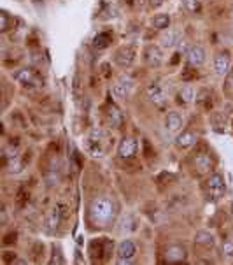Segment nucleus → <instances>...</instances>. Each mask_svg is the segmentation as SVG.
Segmentation results:
<instances>
[{
  "label": "nucleus",
  "instance_id": "1",
  "mask_svg": "<svg viewBox=\"0 0 233 265\" xmlns=\"http://www.w3.org/2000/svg\"><path fill=\"white\" fill-rule=\"evenodd\" d=\"M118 206L111 197H95L88 206V219L95 228L109 227L116 219Z\"/></svg>",
  "mask_w": 233,
  "mask_h": 265
},
{
  "label": "nucleus",
  "instance_id": "2",
  "mask_svg": "<svg viewBox=\"0 0 233 265\" xmlns=\"http://www.w3.org/2000/svg\"><path fill=\"white\" fill-rule=\"evenodd\" d=\"M105 132L102 130V128H92V132L88 134V137H86V153L90 155V157L93 158H100L103 157V153H105Z\"/></svg>",
  "mask_w": 233,
  "mask_h": 265
},
{
  "label": "nucleus",
  "instance_id": "3",
  "mask_svg": "<svg viewBox=\"0 0 233 265\" xmlns=\"http://www.w3.org/2000/svg\"><path fill=\"white\" fill-rule=\"evenodd\" d=\"M135 88V81L134 77L130 76V74H121V76L116 77L114 85H112L111 92H112V97H114L116 100H126L128 97H130V93L134 92Z\"/></svg>",
  "mask_w": 233,
  "mask_h": 265
},
{
  "label": "nucleus",
  "instance_id": "4",
  "mask_svg": "<svg viewBox=\"0 0 233 265\" xmlns=\"http://www.w3.org/2000/svg\"><path fill=\"white\" fill-rule=\"evenodd\" d=\"M203 188H205V193H207V197H209V200H219L226 192L225 177L218 172L210 174V176L205 179Z\"/></svg>",
  "mask_w": 233,
  "mask_h": 265
},
{
  "label": "nucleus",
  "instance_id": "5",
  "mask_svg": "<svg viewBox=\"0 0 233 265\" xmlns=\"http://www.w3.org/2000/svg\"><path fill=\"white\" fill-rule=\"evenodd\" d=\"M137 255V244L132 239H123L116 248V257H118V264H132V260Z\"/></svg>",
  "mask_w": 233,
  "mask_h": 265
},
{
  "label": "nucleus",
  "instance_id": "6",
  "mask_svg": "<svg viewBox=\"0 0 233 265\" xmlns=\"http://www.w3.org/2000/svg\"><path fill=\"white\" fill-rule=\"evenodd\" d=\"M145 92H147L149 102L153 106H156V107H165V106L168 104V93L160 83H151Z\"/></svg>",
  "mask_w": 233,
  "mask_h": 265
},
{
  "label": "nucleus",
  "instance_id": "7",
  "mask_svg": "<svg viewBox=\"0 0 233 265\" xmlns=\"http://www.w3.org/2000/svg\"><path fill=\"white\" fill-rule=\"evenodd\" d=\"M139 141L132 135H125L118 144V157L123 160H132L137 155Z\"/></svg>",
  "mask_w": 233,
  "mask_h": 265
},
{
  "label": "nucleus",
  "instance_id": "8",
  "mask_svg": "<svg viewBox=\"0 0 233 265\" xmlns=\"http://www.w3.org/2000/svg\"><path fill=\"white\" fill-rule=\"evenodd\" d=\"M135 48L130 46V44H126V46H121L118 51L114 53V63L119 65L121 69H128V67L134 65L135 62Z\"/></svg>",
  "mask_w": 233,
  "mask_h": 265
},
{
  "label": "nucleus",
  "instance_id": "9",
  "mask_svg": "<svg viewBox=\"0 0 233 265\" xmlns=\"http://www.w3.org/2000/svg\"><path fill=\"white\" fill-rule=\"evenodd\" d=\"M212 67L218 76H228L230 69H232V54L228 50H221L216 53L214 60H212Z\"/></svg>",
  "mask_w": 233,
  "mask_h": 265
},
{
  "label": "nucleus",
  "instance_id": "10",
  "mask_svg": "<svg viewBox=\"0 0 233 265\" xmlns=\"http://www.w3.org/2000/svg\"><path fill=\"white\" fill-rule=\"evenodd\" d=\"M193 165H195V169L198 170L200 174L209 172V170H212V165H214L212 155H210L205 148H202V150H198L193 155Z\"/></svg>",
  "mask_w": 233,
  "mask_h": 265
},
{
  "label": "nucleus",
  "instance_id": "11",
  "mask_svg": "<svg viewBox=\"0 0 233 265\" xmlns=\"http://www.w3.org/2000/svg\"><path fill=\"white\" fill-rule=\"evenodd\" d=\"M12 79H14L16 83H19L21 86H25V88H35V86L41 85L37 74H35L32 69L16 70V72H12Z\"/></svg>",
  "mask_w": 233,
  "mask_h": 265
},
{
  "label": "nucleus",
  "instance_id": "12",
  "mask_svg": "<svg viewBox=\"0 0 233 265\" xmlns=\"http://www.w3.org/2000/svg\"><path fill=\"white\" fill-rule=\"evenodd\" d=\"M111 253V242L109 239H93L90 242V255L93 257V262L107 258Z\"/></svg>",
  "mask_w": 233,
  "mask_h": 265
},
{
  "label": "nucleus",
  "instance_id": "13",
  "mask_svg": "<svg viewBox=\"0 0 233 265\" xmlns=\"http://www.w3.org/2000/svg\"><path fill=\"white\" fill-rule=\"evenodd\" d=\"M163 48L158 44H147L144 50V62L149 67H160L163 63Z\"/></svg>",
  "mask_w": 233,
  "mask_h": 265
},
{
  "label": "nucleus",
  "instance_id": "14",
  "mask_svg": "<svg viewBox=\"0 0 233 265\" xmlns=\"http://www.w3.org/2000/svg\"><path fill=\"white\" fill-rule=\"evenodd\" d=\"M186 60H187V65H191L193 69H198V67H202L207 62L205 50L202 46H198V44H193V46L187 48Z\"/></svg>",
  "mask_w": 233,
  "mask_h": 265
},
{
  "label": "nucleus",
  "instance_id": "15",
  "mask_svg": "<svg viewBox=\"0 0 233 265\" xmlns=\"http://www.w3.org/2000/svg\"><path fill=\"white\" fill-rule=\"evenodd\" d=\"M123 112L119 111L118 106L114 104H109L107 107H105V116H103V121H105V127L107 128H112V130H116V128H119L123 125Z\"/></svg>",
  "mask_w": 233,
  "mask_h": 265
},
{
  "label": "nucleus",
  "instance_id": "16",
  "mask_svg": "<svg viewBox=\"0 0 233 265\" xmlns=\"http://www.w3.org/2000/svg\"><path fill=\"white\" fill-rule=\"evenodd\" d=\"M186 258H187V251L181 244H172V246H168L167 251H165V262L167 264H179V262H184Z\"/></svg>",
  "mask_w": 233,
  "mask_h": 265
},
{
  "label": "nucleus",
  "instance_id": "17",
  "mask_svg": "<svg viewBox=\"0 0 233 265\" xmlns=\"http://www.w3.org/2000/svg\"><path fill=\"white\" fill-rule=\"evenodd\" d=\"M61 223V211L60 208H53L46 212V218H44V227H46L47 234H54L58 230Z\"/></svg>",
  "mask_w": 233,
  "mask_h": 265
},
{
  "label": "nucleus",
  "instance_id": "18",
  "mask_svg": "<svg viewBox=\"0 0 233 265\" xmlns=\"http://www.w3.org/2000/svg\"><path fill=\"white\" fill-rule=\"evenodd\" d=\"M183 127V116L177 111H170L167 116H165V130L168 134H177Z\"/></svg>",
  "mask_w": 233,
  "mask_h": 265
},
{
  "label": "nucleus",
  "instance_id": "19",
  "mask_svg": "<svg viewBox=\"0 0 233 265\" xmlns=\"http://www.w3.org/2000/svg\"><path fill=\"white\" fill-rule=\"evenodd\" d=\"M196 142H198V135H196L193 130H186V132H183V134L177 135L176 146L179 148V150H189V148L195 146Z\"/></svg>",
  "mask_w": 233,
  "mask_h": 265
},
{
  "label": "nucleus",
  "instance_id": "20",
  "mask_svg": "<svg viewBox=\"0 0 233 265\" xmlns=\"http://www.w3.org/2000/svg\"><path fill=\"white\" fill-rule=\"evenodd\" d=\"M181 34L177 30H163L160 35V46L161 48H174L179 44Z\"/></svg>",
  "mask_w": 233,
  "mask_h": 265
},
{
  "label": "nucleus",
  "instance_id": "21",
  "mask_svg": "<svg viewBox=\"0 0 233 265\" xmlns=\"http://www.w3.org/2000/svg\"><path fill=\"white\" fill-rule=\"evenodd\" d=\"M135 227H137V223H135V218L130 212H126V214H123L121 218H119V221H118L119 234H130V232L135 230Z\"/></svg>",
  "mask_w": 233,
  "mask_h": 265
},
{
  "label": "nucleus",
  "instance_id": "22",
  "mask_svg": "<svg viewBox=\"0 0 233 265\" xmlns=\"http://www.w3.org/2000/svg\"><path fill=\"white\" fill-rule=\"evenodd\" d=\"M195 95H196L195 88H193V86H189V85L181 86V88H179V93H177V97H179V102H181V104H191L193 100H195Z\"/></svg>",
  "mask_w": 233,
  "mask_h": 265
},
{
  "label": "nucleus",
  "instance_id": "23",
  "mask_svg": "<svg viewBox=\"0 0 233 265\" xmlns=\"http://www.w3.org/2000/svg\"><path fill=\"white\" fill-rule=\"evenodd\" d=\"M195 242H196V244H202V246H205V248H210V246H214L216 237L210 234V232L202 230V232H196Z\"/></svg>",
  "mask_w": 233,
  "mask_h": 265
},
{
  "label": "nucleus",
  "instance_id": "24",
  "mask_svg": "<svg viewBox=\"0 0 233 265\" xmlns=\"http://www.w3.org/2000/svg\"><path fill=\"white\" fill-rule=\"evenodd\" d=\"M151 25H153L156 30H167L170 27V16L168 14H156L151 18Z\"/></svg>",
  "mask_w": 233,
  "mask_h": 265
},
{
  "label": "nucleus",
  "instance_id": "25",
  "mask_svg": "<svg viewBox=\"0 0 233 265\" xmlns=\"http://www.w3.org/2000/svg\"><path fill=\"white\" fill-rule=\"evenodd\" d=\"M111 41H112V35L109 32H100L93 39V46L98 48V50H103V48H107L111 44Z\"/></svg>",
  "mask_w": 233,
  "mask_h": 265
},
{
  "label": "nucleus",
  "instance_id": "26",
  "mask_svg": "<svg viewBox=\"0 0 233 265\" xmlns=\"http://www.w3.org/2000/svg\"><path fill=\"white\" fill-rule=\"evenodd\" d=\"M46 181H47V185H49V186H53L54 183L58 181V160H53V161H51V165L47 167Z\"/></svg>",
  "mask_w": 233,
  "mask_h": 265
},
{
  "label": "nucleus",
  "instance_id": "27",
  "mask_svg": "<svg viewBox=\"0 0 233 265\" xmlns=\"http://www.w3.org/2000/svg\"><path fill=\"white\" fill-rule=\"evenodd\" d=\"M210 121H212V127H214L218 132H223L226 128V116L221 114V112H216Z\"/></svg>",
  "mask_w": 233,
  "mask_h": 265
},
{
  "label": "nucleus",
  "instance_id": "28",
  "mask_svg": "<svg viewBox=\"0 0 233 265\" xmlns=\"http://www.w3.org/2000/svg\"><path fill=\"white\" fill-rule=\"evenodd\" d=\"M183 5L191 12V14H196V12L202 11V2H200V0H183Z\"/></svg>",
  "mask_w": 233,
  "mask_h": 265
},
{
  "label": "nucleus",
  "instance_id": "29",
  "mask_svg": "<svg viewBox=\"0 0 233 265\" xmlns=\"http://www.w3.org/2000/svg\"><path fill=\"white\" fill-rule=\"evenodd\" d=\"M221 255L223 258H233V237L226 239L221 244Z\"/></svg>",
  "mask_w": 233,
  "mask_h": 265
},
{
  "label": "nucleus",
  "instance_id": "30",
  "mask_svg": "<svg viewBox=\"0 0 233 265\" xmlns=\"http://www.w3.org/2000/svg\"><path fill=\"white\" fill-rule=\"evenodd\" d=\"M9 30V16L7 12H0V32H7Z\"/></svg>",
  "mask_w": 233,
  "mask_h": 265
},
{
  "label": "nucleus",
  "instance_id": "31",
  "mask_svg": "<svg viewBox=\"0 0 233 265\" xmlns=\"http://www.w3.org/2000/svg\"><path fill=\"white\" fill-rule=\"evenodd\" d=\"M5 264H16V253H4Z\"/></svg>",
  "mask_w": 233,
  "mask_h": 265
},
{
  "label": "nucleus",
  "instance_id": "32",
  "mask_svg": "<svg viewBox=\"0 0 233 265\" xmlns=\"http://www.w3.org/2000/svg\"><path fill=\"white\" fill-rule=\"evenodd\" d=\"M226 86H228V90H232L233 92V70L232 72H228V76H226Z\"/></svg>",
  "mask_w": 233,
  "mask_h": 265
},
{
  "label": "nucleus",
  "instance_id": "33",
  "mask_svg": "<svg viewBox=\"0 0 233 265\" xmlns=\"http://www.w3.org/2000/svg\"><path fill=\"white\" fill-rule=\"evenodd\" d=\"M12 242H16V234H14V232L4 237V244H12Z\"/></svg>",
  "mask_w": 233,
  "mask_h": 265
},
{
  "label": "nucleus",
  "instance_id": "34",
  "mask_svg": "<svg viewBox=\"0 0 233 265\" xmlns=\"http://www.w3.org/2000/svg\"><path fill=\"white\" fill-rule=\"evenodd\" d=\"M149 4L153 5V7H158V5L163 4V0H149Z\"/></svg>",
  "mask_w": 233,
  "mask_h": 265
},
{
  "label": "nucleus",
  "instance_id": "35",
  "mask_svg": "<svg viewBox=\"0 0 233 265\" xmlns=\"http://www.w3.org/2000/svg\"><path fill=\"white\" fill-rule=\"evenodd\" d=\"M230 21H232V28H233V5H232V9H230Z\"/></svg>",
  "mask_w": 233,
  "mask_h": 265
}]
</instances>
